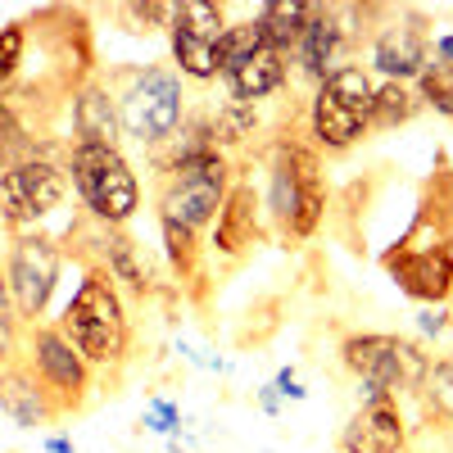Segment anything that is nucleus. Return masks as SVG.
I'll return each mask as SVG.
<instances>
[{
  "label": "nucleus",
  "mask_w": 453,
  "mask_h": 453,
  "mask_svg": "<svg viewBox=\"0 0 453 453\" xmlns=\"http://www.w3.org/2000/svg\"><path fill=\"white\" fill-rule=\"evenodd\" d=\"M258 127V109L254 104H236V100H226L218 113H213V145L226 150V145H241L250 141Z\"/></svg>",
  "instance_id": "nucleus-28"
},
{
  "label": "nucleus",
  "mask_w": 453,
  "mask_h": 453,
  "mask_svg": "<svg viewBox=\"0 0 453 453\" xmlns=\"http://www.w3.org/2000/svg\"><path fill=\"white\" fill-rule=\"evenodd\" d=\"M258 50H268L263 46V27H258V19H245V23H226V32L218 36V73H226V68H236V64H245V59H254Z\"/></svg>",
  "instance_id": "nucleus-25"
},
{
  "label": "nucleus",
  "mask_w": 453,
  "mask_h": 453,
  "mask_svg": "<svg viewBox=\"0 0 453 453\" xmlns=\"http://www.w3.org/2000/svg\"><path fill=\"white\" fill-rule=\"evenodd\" d=\"M435 59H444V64H453V32H444L440 42H435Z\"/></svg>",
  "instance_id": "nucleus-38"
},
{
  "label": "nucleus",
  "mask_w": 453,
  "mask_h": 453,
  "mask_svg": "<svg viewBox=\"0 0 453 453\" xmlns=\"http://www.w3.org/2000/svg\"><path fill=\"white\" fill-rule=\"evenodd\" d=\"M403 444H408V426H403L399 399L363 403L340 431V453H403Z\"/></svg>",
  "instance_id": "nucleus-15"
},
{
  "label": "nucleus",
  "mask_w": 453,
  "mask_h": 453,
  "mask_svg": "<svg viewBox=\"0 0 453 453\" xmlns=\"http://www.w3.org/2000/svg\"><path fill=\"white\" fill-rule=\"evenodd\" d=\"M168 453H186V449H177V444H173V449H168Z\"/></svg>",
  "instance_id": "nucleus-40"
},
{
  "label": "nucleus",
  "mask_w": 453,
  "mask_h": 453,
  "mask_svg": "<svg viewBox=\"0 0 453 453\" xmlns=\"http://www.w3.org/2000/svg\"><path fill=\"white\" fill-rule=\"evenodd\" d=\"M258 403H263V412H277V408H281V399H277L273 386H263V390H258Z\"/></svg>",
  "instance_id": "nucleus-39"
},
{
  "label": "nucleus",
  "mask_w": 453,
  "mask_h": 453,
  "mask_svg": "<svg viewBox=\"0 0 453 453\" xmlns=\"http://www.w3.org/2000/svg\"><path fill=\"white\" fill-rule=\"evenodd\" d=\"M222 78H226V91H232L236 104H258V100H268V96H277V91L286 87L290 64H286V55L258 50L254 59H245V64H236V68H226Z\"/></svg>",
  "instance_id": "nucleus-19"
},
{
  "label": "nucleus",
  "mask_w": 453,
  "mask_h": 453,
  "mask_svg": "<svg viewBox=\"0 0 453 453\" xmlns=\"http://www.w3.org/2000/svg\"><path fill=\"white\" fill-rule=\"evenodd\" d=\"M46 453H78L68 435H46Z\"/></svg>",
  "instance_id": "nucleus-37"
},
{
  "label": "nucleus",
  "mask_w": 453,
  "mask_h": 453,
  "mask_svg": "<svg viewBox=\"0 0 453 453\" xmlns=\"http://www.w3.org/2000/svg\"><path fill=\"white\" fill-rule=\"evenodd\" d=\"M168 42H173V64H177L181 78H191V82H213L218 78V55H213L218 46L213 42H204V36L186 32L177 23H168Z\"/></svg>",
  "instance_id": "nucleus-22"
},
{
  "label": "nucleus",
  "mask_w": 453,
  "mask_h": 453,
  "mask_svg": "<svg viewBox=\"0 0 453 453\" xmlns=\"http://www.w3.org/2000/svg\"><path fill=\"white\" fill-rule=\"evenodd\" d=\"M0 412H5L14 426H23V431L59 422V408H55L50 390L42 386V376L32 372V363L23 354L0 372Z\"/></svg>",
  "instance_id": "nucleus-13"
},
{
  "label": "nucleus",
  "mask_w": 453,
  "mask_h": 453,
  "mask_svg": "<svg viewBox=\"0 0 453 453\" xmlns=\"http://www.w3.org/2000/svg\"><path fill=\"white\" fill-rule=\"evenodd\" d=\"M78 254H82L87 263H100V268L113 277V286H127L136 299L155 295V277H150V263H145L141 245L123 232V226H100V222H96L91 241L78 245Z\"/></svg>",
  "instance_id": "nucleus-12"
},
{
  "label": "nucleus",
  "mask_w": 453,
  "mask_h": 453,
  "mask_svg": "<svg viewBox=\"0 0 453 453\" xmlns=\"http://www.w3.org/2000/svg\"><path fill=\"white\" fill-rule=\"evenodd\" d=\"M309 10H313V5H286V0L263 5V10L254 14L258 27H263V46H268L273 55H286V59H290V50L299 46V32H304V23H309Z\"/></svg>",
  "instance_id": "nucleus-20"
},
{
  "label": "nucleus",
  "mask_w": 453,
  "mask_h": 453,
  "mask_svg": "<svg viewBox=\"0 0 453 453\" xmlns=\"http://www.w3.org/2000/svg\"><path fill=\"white\" fill-rule=\"evenodd\" d=\"M173 23L204 36V42H213V46H218V36L226 32V14H222V5H213V0H181V5L173 10Z\"/></svg>",
  "instance_id": "nucleus-29"
},
{
  "label": "nucleus",
  "mask_w": 453,
  "mask_h": 453,
  "mask_svg": "<svg viewBox=\"0 0 453 453\" xmlns=\"http://www.w3.org/2000/svg\"><path fill=\"white\" fill-rule=\"evenodd\" d=\"M23 318L14 313V299L5 286V263H0V372H5L19 354H23Z\"/></svg>",
  "instance_id": "nucleus-31"
},
{
  "label": "nucleus",
  "mask_w": 453,
  "mask_h": 453,
  "mask_svg": "<svg viewBox=\"0 0 453 453\" xmlns=\"http://www.w3.org/2000/svg\"><path fill=\"white\" fill-rule=\"evenodd\" d=\"M27 42H32V19H19V23L0 27V96H5L10 82L19 78L23 55H27Z\"/></svg>",
  "instance_id": "nucleus-30"
},
{
  "label": "nucleus",
  "mask_w": 453,
  "mask_h": 453,
  "mask_svg": "<svg viewBox=\"0 0 453 453\" xmlns=\"http://www.w3.org/2000/svg\"><path fill=\"white\" fill-rule=\"evenodd\" d=\"M155 209L159 222H177L186 232L209 226L232 191V164L222 150H200V155L173 159L164 168H155Z\"/></svg>",
  "instance_id": "nucleus-4"
},
{
  "label": "nucleus",
  "mask_w": 453,
  "mask_h": 453,
  "mask_svg": "<svg viewBox=\"0 0 453 453\" xmlns=\"http://www.w3.org/2000/svg\"><path fill=\"white\" fill-rule=\"evenodd\" d=\"M64 173L78 191L82 209L100 226H127L141 209V181L136 168L119 145H87V141H68L64 150Z\"/></svg>",
  "instance_id": "nucleus-3"
},
{
  "label": "nucleus",
  "mask_w": 453,
  "mask_h": 453,
  "mask_svg": "<svg viewBox=\"0 0 453 453\" xmlns=\"http://www.w3.org/2000/svg\"><path fill=\"white\" fill-rule=\"evenodd\" d=\"M68 119H73V141H87V145H119L123 141L119 100H113V87L100 78H87L73 91Z\"/></svg>",
  "instance_id": "nucleus-16"
},
{
  "label": "nucleus",
  "mask_w": 453,
  "mask_h": 453,
  "mask_svg": "<svg viewBox=\"0 0 453 453\" xmlns=\"http://www.w3.org/2000/svg\"><path fill=\"white\" fill-rule=\"evenodd\" d=\"M422 113V100L408 82H386L376 87L372 104H367V132H390V127H403Z\"/></svg>",
  "instance_id": "nucleus-21"
},
{
  "label": "nucleus",
  "mask_w": 453,
  "mask_h": 453,
  "mask_svg": "<svg viewBox=\"0 0 453 453\" xmlns=\"http://www.w3.org/2000/svg\"><path fill=\"white\" fill-rule=\"evenodd\" d=\"M381 268L395 277V286L422 304H444L453 295V245H408L395 241L381 254Z\"/></svg>",
  "instance_id": "nucleus-10"
},
{
  "label": "nucleus",
  "mask_w": 453,
  "mask_h": 453,
  "mask_svg": "<svg viewBox=\"0 0 453 453\" xmlns=\"http://www.w3.org/2000/svg\"><path fill=\"white\" fill-rule=\"evenodd\" d=\"M119 100V123L123 136H132L141 150H159L177 136L186 123V91H181V73L168 64H145L132 68L123 91H113Z\"/></svg>",
  "instance_id": "nucleus-5"
},
{
  "label": "nucleus",
  "mask_w": 453,
  "mask_h": 453,
  "mask_svg": "<svg viewBox=\"0 0 453 453\" xmlns=\"http://www.w3.org/2000/svg\"><path fill=\"white\" fill-rule=\"evenodd\" d=\"M23 358L32 363V372L42 376V386L50 390L59 418H73L82 412L87 399H91V367L87 358L68 345V335L55 326V322H36L23 331Z\"/></svg>",
  "instance_id": "nucleus-9"
},
{
  "label": "nucleus",
  "mask_w": 453,
  "mask_h": 453,
  "mask_svg": "<svg viewBox=\"0 0 453 453\" xmlns=\"http://www.w3.org/2000/svg\"><path fill=\"white\" fill-rule=\"evenodd\" d=\"M309 136H313V150H326V155H340L367 136V119L345 104H335L326 91L313 96L309 104Z\"/></svg>",
  "instance_id": "nucleus-18"
},
{
  "label": "nucleus",
  "mask_w": 453,
  "mask_h": 453,
  "mask_svg": "<svg viewBox=\"0 0 453 453\" xmlns=\"http://www.w3.org/2000/svg\"><path fill=\"white\" fill-rule=\"evenodd\" d=\"M68 345L87 358L91 372L119 376L123 363L132 358V318L123 304V290L113 286V277L100 268V263H87V277L73 290L64 318L55 322Z\"/></svg>",
  "instance_id": "nucleus-1"
},
{
  "label": "nucleus",
  "mask_w": 453,
  "mask_h": 453,
  "mask_svg": "<svg viewBox=\"0 0 453 453\" xmlns=\"http://www.w3.org/2000/svg\"><path fill=\"white\" fill-rule=\"evenodd\" d=\"M32 155H46V145L36 141V132L23 127V119L10 109V100L0 96V173L23 164V159H32Z\"/></svg>",
  "instance_id": "nucleus-24"
},
{
  "label": "nucleus",
  "mask_w": 453,
  "mask_h": 453,
  "mask_svg": "<svg viewBox=\"0 0 453 453\" xmlns=\"http://www.w3.org/2000/svg\"><path fill=\"white\" fill-rule=\"evenodd\" d=\"M418 395L426 399L431 418H440V422L453 418V363H449V358H444V363H431V376H426V386H422Z\"/></svg>",
  "instance_id": "nucleus-32"
},
{
  "label": "nucleus",
  "mask_w": 453,
  "mask_h": 453,
  "mask_svg": "<svg viewBox=\"0 0 453 453\" xmlns=\"http://www.w3.org/2000/svg\"><path fill=\"white\" fill-rule=\"evenodd\" d=\"M173 10L177 5H168V0H150V5H141V0H136V5H119L113 14L127 23V32H168Z\"/></svg>",
  "instance_id": "nucleus-33"
},
{
  "label": "nucleus",
  "mask_w": 453,
  "mask_h": 453,
  "mask_svg": "<svg viewBox=\"0 0 453 453\" xmlns=\"http://www.w3.org/2000/svg\"><path fill=\"white\" fill-rule=\"evenodd\" d=\"M418 100H422L426 109H435L440 119L453 123V64L431 59V64L418 73Z\"/></svg>",
  "instance_id": "nucleus-27"
},
{
  "label": "nucleus",
  "mask_w": 453,
  "mask_h": 453,
  "mask_svg": "<svg viewBox=\"0 0 453 453\" xmlns=\"http://www.w3.org/2000/svg\"><path fill=\"white\" fill-rule=\"evenodd\" d=\"M340 358H345V367L358 381L386 390L390 399L418 395L435 363L426 354V345H418L408 335H395V331H354L340 340Z\"/></svg>",
  "instance_id": "nucleus-6"
},
{
  "label": "nucleus",
  "mask_w": 453,
  "mask_h": 453,
  "mask_svg": "<svg viewBox=\"0 0 453 453\" xmlns=\"http://www.w3.org/2000/svg\"><path fill=\"white\" fill-rule=\"evenodd\" d=\"M258 226H263V209H258L254 186L250 181H236L232 191H226L218 218H213V250L226 254V258L245 254L254 245V236H258Z\"/></svg>",
  "instance_id": "nucleus-17"
},
{
  "label": "nucleus",
  "mask_w": 453,
  "mask_h": 453,
  "mask_svg": "<svg viewBox=\"0 0 453 453\" xmlns=\"http://www.w3.org/2000/svg\"><path fill=\"white\" fill-rule=\"evenodd\" d=\"M449 363H453V358H449Z\"/></svg>",
  "instance_id": "nucleus-41"
},
{
  "label": "nucleus",
  "mask_w": 453,
  "mask_h": 453,
  "mask_svg": "<svg viewBox=\"0 0 453 453\" xmlns=\"http://www.w3.org/2000/svg\"><path fill=\"white\" fill-rule=\"evenodd\" d=\"M345 46H349L345 10H340V5H313L304 32H299V46H295L299 73H304V78H313V82H322L326 73L340 64Z\"/></svg>",
  "instance_id": "nucleus-14"
},
{
  "label": "nucleus",
  "mask_w": 453,
  "mask_h": 453,
  "mask_svg": "<svg viewBox=\"0 0 453 453\" xmlns=\"http://www.w3.org/2000/svg\"><path fill=\"white\" fill-rule=\"evenodd\" d=\"M159 236H164L168 268L181 281H200V232H186L177 222H159Z\"/></svg>",
  "instance_id": "nucleus-26"
},
{
  "label": "nucleus",
  "mask_w": 453,
  "mask_h": 453,
  "mask_svg": "<svg viewBox=\"0 0 453 453\" xmlns=\"http://www.w3.org/2000/svg\"><path fill=\"white\" fill-rule=\"evenodd\" d=\"M318 91H326L335 104H345V109H354V113L367 119V104L376 96V82H372V73L363 64H335L326 78L318 82Z\"/></svg>",
  "instance_id": "nucleus-23"
},
{
  "label": "nucleus",
  "mask_w": 453,
  "mask_h": 453,
  "mask_svg": "<svg viewBox=\"0 0 453 453\" xmlns=\"http://www.w3.org/2000/svg\"><path fill=\"white\" fill-rule=\"evenodd\" d=\"M141 426L159 431V435H177L181 431V408L168 395H155V399H150V408H145V418H141Z\"/></svg>",
  "instance_id": "nucleus-34"
},
{
  "label": "nucleus",
  "mask_w": 453,
  "mask_h": 453,
  "mask_svg": "<svg viewBox=\"0 0 453 453\" xmlns=\"http://www.w3.org/2000/svg\"><path fill=\"white\" fill-rule=\"evenodd\" d=\"M64 273V245L46 232H19L5 250V286L23 326H36L50 309V295Z\"/></svg>",
  "instance_id": "nucleus-7"
},
{
  "label": "nucleus",
  "mask_w": 453,
  "mask_h": 453,
  "mask_svg": "<svg viewBox=\"0 0 453 453\" xmlns=\"http://www.w3.org/2000/svg\"><path fill=\"white\" fill-rule=\"evenodd\" d=\"M268 218L277 222L281 241H309L326 218V181L318 150L299 136H281L273 145L268 168Z\"/></svg>",
  "instance_id": "nucleus-2"
},
{
  "label": "nucleus",
  "mask_w": 453,
  "mask_h": 453,
  "mask_svg": "<svg viewBox=\"0 0 453 453\" xmlns=\"http://www.w3.org/2000/svg\"><path fill=\"white\" fill-rule=\"evenodd\" d=\"M68 196V173L50 155H32L14 168L0 173V226L10 236L36 232V222H46Z\"/></svg>",
  "instance_id": "nucleus-8"
},
{
  "label": "nucleus",
  "mask_w": 453,
  "mask_h": 453,
  "mask_svg": "<svg viewBox=\"0 0 453 453\" xmlns=\"http://www.w3.org/2000/svg\"><path fill=\"white\" fill-rule=\"evenodd\" d=\"M372 64L381 68L390 82H412L431 64L426 19L412 14V10H399L390 23H381L372 36Z\"/></svg>",
  "instance_id": "nucleus-11"
},
{
  "label": "nucleus",
  "mask_w": 453,
  "mask_h": 453,
  "mask_svg": "<svg viewBox=\"0 0 453 453\" xmlns=\"http://www.w3.org/2000/svg\"><path fill=\"white\" fill-rule=\"evenodd\" d=\"M418 326H422V335H444L449 331V313L444 309H422L418 313Z\"/></svg>",
  "instance_id": "nucleus-36"
},
{
  "label": "nucleus",
  "mask_w": 453,
  "mask_h": 453,
  "mask_svg": "<svg viewBox=\"0 0 453 453\" xmlns=\"http://www.w3.org/2000/svg\"><path fill=\"white\" fill-rule=\"evenodd\" d=\"M273 390H277V399H290V403H299V399L309 395L304 386L295 381V372H290V367H281V372H277V381H273Z\"/></svg>",
  "instance_id": "nucleus-35"
}]
</instances>
